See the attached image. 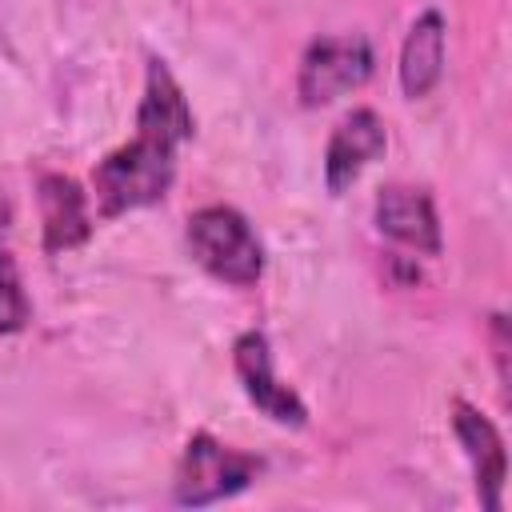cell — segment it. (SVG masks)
I'll use <instances>...</instances> for the list:
<instances>
[{"label": "cell", "instance_id": "1", "mask_svg": "<svg viewBox=\"0 0 512 512\" xmlns=\"http://www.w3.org/2000/svg\"><path fill=\"white\" fill-rule=\"evenodd\" d=\"M192 140V108L160 56H148L144 96L136 108V136L112 148L92 168V196L104 220L148 208L168 196L176 180V152Z\"/></svg>", "mask_w": 512, "mask_h": 512}, {"label": "cell", "instance_id": "2", "mask_svg": "<svg viewBox=\"0 0 512 512\" xmlns=\"http://www.w3.org/2000/svg\"><path fill=\"white\" fill-rule=\"evenodd\" d=\"M188 248L192 260L220 284L248 288L264 276V248L248 216L228 204H208L188 216Z\"/></svg>", "mask_w": 512, "mask_h": 512}, {"label": "cell", "instance_id": "3", "mask_svg": "<svg viewBox=\"0 0 512 512\" xmlns=\"http://www.w3.org/2000/svg\"><path fill=\"white\" fill-rule=\"evenodd\" d=\"M264 460L252 452H236L224 440H216L212 432H196L184 444V456L176 464V480H172V500L184 508H204L228 496H240L256 476H260Z\"/></svg>", "mask_w": 512, "mask_h": 512}, {"label": "cell", "instance_id": "4", "mask_svg": "<svg viewBox=\"0 0 512 512\" xmlns=\"http://www.w3.org/2000/svg\"><path fill=\"white\" fill-rule=\"evenodd\" d=\"M376 52L368 36L348 32V36H316L296 72V96L304 108H324L344 92H356L372 80Z\"/></svg>", "mask_w": 512, "mask_h": 512}, {"label": "cell", "instance_id": "5", "mask_svg": "<svg viewBox=\"0 0 512 512\" xmlns=\"http://www.w3.org/2000/svg\"><path fill=\"white\" fill-rule=\"evenodd\" d=\"M232 368L236 380L244 388V396L272 420L284 428H304L308 424V404L296 396V388H288L276 368H272V344L260 328H248L236 336L232 344Z\"/></svg>", "mask_w": 512, "mask_h": 512}, {"label": "cell", "instance_id": "6", "mask_svg": "<svg viewBox=\"0 0 512 512\" xmlns=\"http://www.w3.org/2000/svg\"><path fill=\"white\" fill-rule=\"evenodd\" d=\"M448 420L452 432L472 464V480H476V496L488 512L504 508V480H508V452H504V436L496 432V424L468 400L452 396L448 404Z\"/></svg>", "mask_w": 512, "mask_h": 512}, {"label": "cell", "instance_id": "7", "mask_svg": "<svg viewBox=\"0 0 512 512\" xmlns=\"http://www.w3.org/2000/svg\"><path fill=\"white\" fill-rule=\"evenodd\" d=\"M372 220H376L380 236H388V240H396L420 256H440V216H436V204L424 188L384 184L376 192Z\"/></svg>", "mask_w": 512, "mask_h": 512}, {"label": "cell", "instance_id": "8", "mask_svg": "<svg viewBox=\"0 0 512 512\" xmlns=\"http://www.w3.org/2000/svg\"><path fill=\"white\" fill-rule=\"evenodd\" d=\"M388 148V132H384V120L372 112V108H352L328 136V148H324V184L332 196L348 192L356 184V176L376 160L384 156Z\"/></svg>", "mask_w": 512, "mask_h": 512}, {"label": "cell", "instance_id": "9", "mask_svg": "<svg viewBox=\"0 0 512 512\" xmlns=\"http://www.w3.org/2000/svg\"><path fill=\"white\" fill-rule=\"evenodd\" d=\"M40 200V228H44V252H68L80 248L92 236V212L84 188L64 172H44L36 184Z\"/></svg>", "mask_w": 512, "mask_h": 512}, {"label": "cell", "instance_id": "10", "mask_svg": "<svg viewBox=\"0 0 512 512\" xmlns=\"http://www.w3.org/2000/svg\"><path fill=\"white\" fill-rule=\"evenodd\" d=\"M444 32H448V24H444V16L436 8H424L412 20V28H408V36L400 44V64H396L400 88H404L408 100H420V96H428L440 84V72H444Z\"/></svg>", "mask_w": 512, "mask_h": 512}, {"label": "cell", "instance_id": "11", "mask_svg": "<svg viewBox=\"0 0 512 512\" xmlns=\"http://www.w3.org/2000/svg\"><path fill=\"white\" fill-rule=\"evenodd\" d=\"M28 320H32V304H28V292H24V280H20L4 220H0V336L20 332Z\"/></svg>", "mask_w": 512, "mask_h": 512}, {"label": "cell", "instance_id": "12", "mask_svg": "<svg viewBox=\"0 0 512 512\" xmlns=\"http://www.w3.org/2000/svg\"><path fill=\"white\" fill-rule=\"evenodd\" d=\"M488 336H492V356H496V368H500V380L508 384V348H512V340H508V320L496 312V316H488Z\"/></svg>", "mask_w": 512, "mask_h": 512}]
</instances>
